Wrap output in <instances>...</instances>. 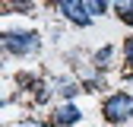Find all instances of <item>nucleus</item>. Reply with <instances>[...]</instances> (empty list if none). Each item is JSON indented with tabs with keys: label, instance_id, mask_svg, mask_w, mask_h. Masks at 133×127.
Returning a JSON list of instances; mask_svg holds the SVG:
<instances>
[{
	"label": "nucleus",
	"instance_id": "nucleus-6",
	"mask_svg": "<svg viewBox=\"0 0 133 127\" xmlns=\"http://www.w3.org/2000/svg\"><path fill=\"white\" fill-rule=\"evenodd\" d=\"M86 7H89L92 16H105L108 7H111V0H86Z\"/></svg>",
	"mask_w": 133,
	"mask_h": 127
},
{
	"label": "nucleus",
	"instance_id": "nucleus-11",
	"mask_svg": "<svg viewBox=\"0 0 133 127\" xmlns=\"http://www.w3.org/2000/svg\"><path fill=\"white\" fill-rule=\"evenodd\" d=\"M22 127H44V124H41V121H25Z\"/></svg>",
	"mask_w": 133,
	"mask_h": 127
},
{
	"label": "nucleus",
	"instance_id": "nucleus-5",
	"mask_svg": "<svg viewBox=\"0 0 133 127\" xmlns=\"http://www.w3.org/2000/svg\"><path fill=\"white\" fill-rule=\"evenodd\" d=\"M114 10H117V16L124 22L133 26V0H114Z\"/></svg>",
	"mask_w": 133,
	"mask_h": 127
},
{
	"label": "nucleus",
	"instance_id": "nucleus-7",
	"mask_svg": "<svg viewBox=\"0 0 133 127\" xmlns=\"http://www.w3.org/2000/svg\"><path fill=\"white\" fill-rule=\"evenodd\" d=\"M111 57H114V48H111V45H108V48H102V51H95V67H108Z\"/></svg>",
	"mask_w": 133,
	"mask_h": 127
},
{
	"label": "nucleus",
	"instance_id": "nucleus-2",
	"mask_svg": "<svg viewBox=\"0 0 133 127\" xmlns=\"http://www.w3.org/2000/svg\"><path fill=\"white\" fill-rule=\"evenodd\" d=\"M3 48L10 54L25 57V54H35L41 48V38L35 35V32H6V35H3Z\"/></svg>",
	"mask_w": 133,
	"mask_h": 127
},
{
	"label": "nucleus",
	"instance_id": "nucleus-3",
	"mask_svg": "<svg viewBox=\"0 0 133 127\" xmlns=\"http://www.w3.org/2000/svg\"><path fill=\"white\" fill-rule=\"evenodd\" d=\"M60 13H63L70 22H76V26H89V22H92V13H89V7H86V0H70Z\"/></svg>",
	"mask_w": 133,
	"mask_h": 127
},
{
	"label": "nucleus",
	"instance_id": "nucleus-8",
	"mask_svg": "<svg viewBox=\"0 0 133 127\" xmlns=\"http://www.w3.org/2000/svg\"><path fill=\"white\" fill-rule=\"evenodd\" d=\"M60 95H66V99H73V95L79 92V83H70V79H63V83H60V89H57Z\"/></svg>",
	"mask_w": 133,
	"mask_h": 127
},
{
	"label": "nucleus",
	"instance_id": "nucleus-9",
	"mask_svg": "<svg viewBox=\"0 0 133 127\" xmlns=\"http://www.w3.org/2000/svg\"><path fill=\"white\" fill-rule=\"evenodd\" d=\"M124 57H127V63H130V67H133V35L124 41Z\"/></svg>",
	"mask_w": 133,
	"mask_h": 127
},
{
	"label": "nucleus",
	"instance_id": "nucleus-10",
	"mask_svg": "<svg viewBox=\"0 0 133 127\" xmlns=\"http://www.w3.org/2000/svg\"><path fill=\"white\" fill-rule=\"evenodd\" d=\"M51 3H54V7H57V10H63V7H66V3H70V0H51Z\"/></svg>",
	"mask_w": 133,
	"mask_h": 127
},
{
	"label": "nucleus",
	"instance_id": "nucleus-4",
	"mask_svg": "<svg viewBox=\"0 0 133 127\" xmlns=\"http://www.w3.org/2000/svg\"><path fill=\"white\" fill-rule=\"evenodd\" d=\"M82 118V111L76 108V105H60L57 111H54V124L57 127H70V124H76Z\"/></svg>",
	"mask_w": 133,
	"mask_h": 127
},
{
	"label": "nucleus",
	"instance_id": "nucleus-1",
	"mask_svg": "<svg viewBox=\"0 0 133 127\" xmlns=\"http://www.w3.org/2000/svg\"><path fill=\"white\" fill-rule=\"evenodd\" d=\"M102 115H105L108 124H127V121H133V95H127V92L108 95L105 105H102Z\"/></svg>",
	"mask_w": 133,
	"mask_h": 127
}]
</instances>
